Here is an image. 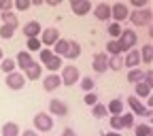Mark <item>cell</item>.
Instances as JSON below:
<instances>
[{
  "label": "cell",
  "instance_id": "1",
  "mask_svg": "<svg viewBox=\"0 0 153 136\" xmlns=\"http://www.w3.org/2000/svg\"><path fill=\"white\" fill-rule=\"evenodd\" d=\"M136 43H138V36H136V32H134V30H130V28H128V30H121V36L117 38V45H119L121 55L128 53V51H132Z\"/></svg>",
  "mask_w": 153,
  "mask_h": 136
},
{
  "label": "cell",
  "instance_id": "2",
  "mask_svg": "<svg viewBox=\"0 0 153 136\" xmlns=\"http://www.w3.org/2000/svg\"><path fill=\"white\" fill-rule=\"evenodd\" d=\"M128 19L134 24V26H138V28H143V26H151V9L147 7V9H134V11H130V15H128Z\"/></svg>",
  "mask_w": 153,
  "mask_h": 136
},
{
  "label": "cell",
  "instance_id": "3",
  "mask_svg": "<svg viewBox=\"0 0 153 136\" xmlns=\"http://www.w3.org/2000/svg\"><path fill=\"white\" fill-rule=\"evenodd\" d=\"M123 104H128V106H130L132 115H140V117H151V115H153V111H151V109H147V106L143 104V100H138L136 96H128V100H126Z\"/></svg>",
  "mask_w": 153,
  "mask_h": 136
},
{
  "label": "cell",
  "instance_id": "4",
  "mask_svg": "<svg viewBox=\"0 0 153 136\" xmlns=\"http://www.w3.org/2000/svg\"><path fill=\"white\" fill-rule=\"evenodd\" d=\"M38 41L45 45V49H49V47H53L57 41H60V30L57 28H45V30H41Z\"/></svg>",
  "mask_w": 153,
  "mask_h": 136
},
{
  "label": "cell",
  "instance_id": "5",
  "mask_svg": "<svg viewBox=\"0 0 153 136\" xmlns=\"http://www.w3.org/2000/svg\"><path fill=\"white\" fill-rule=\"evenodd\" d=\"M60 79H62V85H74L76 81L81 79V74H79V68H76L74 64H70V66H64V68H62V74H60Z\"/></svg>",
  "mask_w": 153,
  "mask_h": 136
},
{
  "label": "cell",
  "instance_id": "6",
  "mask_svg": "<svg viewBox=\"0 0 153 136\" xmlns=\"http://www.w3.org/2000/svg\"><path fill=\"white\" fill-rule=\"evenodd\" d=\"M53 128L51 115L49 113H36L34 115V132H49Z\"/></svg>",
  "mask_w": 153,
  "mask_h": 136
},
{
  "label": "cell",
  "instance_id": "7",
  "mask_svg": "<svg viewBox=\"0 0 153 136\" xmlns=\"http://www.w3.org/2000/svg\"><path fill=\"white\" fill-rule=\"evenodd\" d=\"M4 83H7V87H9V89L17 91V89H24V85H26V77H24L22 72H17V70H13L11 74H7V79H4Z\"/></svg>",
  "mask_w": 153,
  "mask_h": 136
},
{
  "label": "cell",
  "instance_id": "8",
  "mask_svg": "<svg viewBox=\"0 0 153 136\" xmlns=\"http://www.w3.org/2000/svg\"><path fill=\"white\" fill-rule=\"evenodd\" d=\"M128 15H130V9L123 2H115L111 7V19H113L115 24H121L123 19H128Z\"/></svg>",
  "mask_w": 153,
  "mask_h": 136
},
{
  "label": "cell",
  "instance_id": "9",
  "mask_svg": "<svg viewBox=\"0 0 153 136\" xmlns=\"http://www.w3.org/2000/svg\"><path fill=\"white\" fill-rule=\"evenodd\" d=\"M70 11L74 15H87L91 11V2H89V0H72V2H70Z\"/></svg>",
  "mask_w": 153,
  "mask_h": 136
},
{
  "label": "cell",
  "instance_id": "10",
  "mask_svg": "<svg viewBox=\"0 0 153 136\" xmlns=\"http://www.w3.org/2000/svg\"><path fill=\"white\" fill-rule=\"evenodd\" d=\"M106 113H111V117H119V115H123V113H126L123 100H121V98H113V100L108 102V106H106Z\"/></svg>",
  "mask_w": 153,
  "mask_h": 136
},
{
  "label": "cell",
  "instance_id": "11",
  "mask_svg": "<svg viewBox=\"0 0 153 136\" xmlns=\"http://www.w3.org/2000/svg\"><path fill=\"white\" fill-rule=\"evenodd\" d=\"M22 74L26 77V81H28V79H30V81H36V79H41V74H43V66L38 64V62H32Z\"/></svg>",
  "mask_w": 153,
  "mask_h": 136
},
{
  "label": "cell",
  "instance_id": "12",
  "mask_svg": "<svg viewBox=\"0 0 153 136\" xmlns=\"http://www.w3.org/2000/svg\"><path fill=\"white\" fill-rule=\"evenodd\" d=\"M49 113L55 115V117H64V115H68V106H66L62 100L53 98V100L49 102Z\"/></svg>",
  "mask_w": 153,
  "mask_h": 136
},
{
  "label": "cell",
  "instance_id": "13",
  "mask_svg": "<svg viewBox=\"0 0 153 136\" xmlns=\"http://www.w3.org/2000/svg\"><path fill=\"white\" fill-rule=\"evenodd\" d=\"M138 64H140V53L136 51V49H132V51H128L126 55H123V66L126 68H138Z\"/></svg>",
  "mask_w": 153,
  "mask_h": 136
},
{
  "label": "cell",
  "instance_id": "14",
  "mask_svg": "<svg viewBox=\"0 0 153 136\" xmlns=\"http://www.w3.org/2000/svg\"><path fill=\"white\" fill-rule=\"evenodd\" d=\"M62 85V79H60V74H47L45 77V79H43V87H45V91H53V89H57V87H60Z\"/></svg>",
  "mask_w": 153,
  "mask_h": 136
},
{
  "label": "cell",
  "instance_id": "15",
  "mask_svg": "<svg viewBox=\"0 0 153 136\" xmlns=\"http://www.w3.org/2000/svg\"><path fill=\"white\" fill-rule=\"evenodd\" d=\"M94 15H96V19H100V22H106V19H111V7L106 2H98L94 7Z\"/></svg>",
  "mask_w": 153,
  "mask_h": 136
},
{
  "label": "cell",
  "instance_id": "16",
  "mask_svg": "<svg viewBox=\"0 0 153 136\" xmlns=\"http://www.w3.org/2000/svg\"><path fill=\"white\" fill-rule=\"evenodd\" d=\"M32 62H34V60H32V53H28V51H19L17 57H15V66H19L22 70H26Z\"/></svg>",
  "mask_w": 153,
  "mask_h": 136
},
{
  "label": "cell",
  "instance_id": "17",
  "mask_svg": "<svg viewBox=\"0 0 153 136\" xmlns=\"http://www.w3.org/2000/svg\"><path fill=\"white\" fill-rule=\"evenodd\" d=\"M106 62H108V55L106 53H96L94 55V70L96 72H106Z\"/></svg>",
  "mask_w": 153,
  "mask_h": 136
},
{
  "label": "cell",
  "instance_id": "18",
  "mask_svg": "<svg viewBox=\"0 0 153 136\" xmlns=\"http://www.w3.org/2000/svg\"><path fill=\"white\" fill-rule=\"evenodd\" d=\"M24 34H26L28 38H38V36H41V24L34 22V19H32V22H28V24L24 26Z\"/></svg>",
  "mask_w": 153,
  "mask_h": 136
},
{
  "label": "cell",
  "instance_id": "19",
  "mask_svg": "<svg viewBox=\"0 0 153 136\" xmlns=\"http://www.w3.org/2000/svg\"><path fill=\"white\" fill-rule=\"evenodd\" d=\"M132 96H136L138 100H143V98H149L151 96V85H147V83H136V87H134V94Z\"/></svg>",
  "mask_w": 153,
  "mask_h": 136
},
{
  "label": "cell",
  "instance_id": "20",
  "mask_svg": "<svg viewBox=\"0 0 153 136\" xmlns=\"http://www.w3.org/2000/svg\"><path fill=\"white\" fill-rule=\"evenodd\" d=\"M81 55V45L76 41H68V51L64 57H68V60H76V57Z\"/></svg>",
  "mask_w": 153,
  "mask_h": 136
},
{
  "label": "cell",
  "instance_id": "21",
  "mask_svg": "<svg viewBox=\"0 0 153 136\" xmlns=\"http://www.w3.org/2000/svg\"><path fill=\"white\" fill-rule=\"evenodd\" d=\"M106 68L108 70H121L123 68V55H108Z\"/></svg>",
  "mask_w": 153,
  "mask_h": 136
},
{
  "label": "cell",
  "instance_id": "22",
  "mask_svg": "<svg viewBox=\"0 0 153 136\" xmlns=\"http://www.w3.org/2000/svg\"><path fill=\"white\" fill-rule=\"evenodd\" d=\"M66 51H68V38H60V41L53 45V55L64 57V55H66Z\"/></svg>",
  "mask_w": 153,
  "mask_h": 136
},
{
  "label": "cell",
  "instance_id": "23",
  "mask_svg": "<svg viewBox=\"0 0 153 136\" xmlns=\"http://www.w3.org/2000/svg\"><path fill=\"white\" fill-rule=\"evenodd\" d=\"M138 53H140V62H145V64H151L153 62V47H151V43H147Z\"/></svg>",
  "mask_w": 153,
  "mask_h": 136
},
{
  "label": "cell",
  "instance_id": "24",
  "mask_svg": "<svg viewBox=\"0 0 153 136\" xmlns=\"http://www.w3.org/2000/svg\"><path fill=\"white\" fill-rule=\"evenodd\" d=\"M2 136H19V126L15 121H7L2 126Z\"/></svg>",
  "mask_w": 153,
  "mask_h": 136
},
{
  "label": "cell",
  "instance_id": "25",
  "mask_svg": "<svg viewBox=\"0 0 153 136\" xmlns=\"http://www.w3.org/2000/svg\"><path fill=\"white\" fill-rule=\"evenodd\" d=\"M143 77H145V70H138V68H132V70H128V81L130 83H140L143 81Z\"/></svg>",
  "mask_w": 153,
  "mask_h": 136
},
{
  "label": "cell",
  "instance_id": "26",
  "mask_svg": "<svg viewBox=\"0 0 153 136\" xmlns=\"http://www.w3.org/2000/svg\"><path fill=\"white\" fill-rule=\"evenodd\" d=\"M45 68H47V70H51V74H55V70H62V57L53 55L51 60L45 64Z\"/></svg>",
  "mask_w": 153,
  "mask_h": 136
},
{
  "label": "cell",
  "instance_id": "27",
  "mask_svg": "<svg viewBox=\"0 0 153 136\" xmlns=\"http://www.w3.org/2000/svg\"><path fill=\"white\" fill-rule=\"evenodd\" d=\"M0 19L7 24V26H13V28H17L19 26V22H17V15L11 11V13H0Z\"/></svg>",
  "mask_w": 153,
  "mask_h": 136
},
{
  "label": "cell",
  "instance_id": "28",
  "mask_svg": "<svg viewBox=\"0 0 153 136\" xmlns=\"http://www.w3.org/2000/svg\"><path fill=\"white\" fill-rule=\"evenodd\" d=\"M91 115H94L96 119H102V117H106L108 113H106V106L104 104H94L91 106Z\"/></svg>",
  "mask_w": 153,
  "mask_h": 136
},
{
  "label": "cell",
  "instance_id": "29",
  "mask_svg": "<svg viewBox=\"0 0 153 136\" xmlns=\"http://www.w3.org/2000/svg\"><path fill=\"white\" fill-rule=\"evenodd\" d=\"M15 30H17V28H13V26H7V24H2V26H0V36H2L4 41H9V38H13Z\"/></svg>",
  "mask_w": 153,
  "mask_h": 136
},
{
  "label": "cell",
  "instance_id": "30",
  "mask_svg": "<svg viewBox=\"0 0 153 136\" xmlns=\"http://www.w3.org/2000/svg\"><path fill=\"white\" fill-rule=\"evenodd\" d=\"M0 68H2L7 74H11L15 70V60H11V57H2V62H0Z\"/></svg>",
  "mask_w": 153,
  "mask_h": 136
},
{
  "label": "cell",
  "instance_id": "31",
  "mask_svg": "<svg viewBox=\"0 0 153 136\" xmlns=\"http://www.w3.org/2000/svg\"><path fill=\"white\" fill-rule=\"evenodd\" d=\"M121 30H123V28H121V24H115V22H113V24H108V34L113 36V41H117V38L121 36Z\"/></svg>",
  "mask_w": 153,
  "mask_h": 136
},
{
  "label": "cell",
  "instance_id": "32",
  "mask_svg": "<svg viewBox=\"0 0 153 136\" xmlns=\"http://www.w3.org/2000/svg\"><path fill=\"white\" fill-rule=\"evenodd\" d=\"M134 134L136 136H151V126L149 123H140V126L134 128Z\"/></svg>",
  "mask_w": 153,
  "mask_h": 136
},
{
  "label": "cell",
  "instance_id": "33",
  "mask_svg": "<svg viewBox=\"0 0 153 136\" xmlns=\"http://www.w3.org/2000/svg\"><path fill=\"white\" fill-rule=\"evenodd\" d=\"M106 55H121L117 41H108V43H106Z\"/></svg>",
  "mask_w": 153,
  "mask_h": 136
},
{
  "label": "cell",
  "instance_id": "34",
  "mask_svg": "<svg viewBox=\"0 0 153 136\" xmlns=\"http://www.w3.org/2000/svg\"><path fill=\"white\" fill-rule=\"evenodd\" d=\"M119 119H121V126H123V128H134V115H132V113L119 115Z\"/></svg>",
  "mask_w": 153,
  "mask_h": 136
},
{
  "label": "cell",
  "instance_id": "35",
  "mask_svg": "<svg viewBox=\"0 0 153 136\" xmlns=\"http://www.w3.org/2000/svg\"><path fill=\"white\" fill-rule=\"evenodd\" d=\"M94 85H96V83H94L91 77H83V79H81V89H83V91H87V94L94 91Z\"/></svg>",
  "mask_w": 153,
  "mask_h": 136
},
{
  "label": "cell",
  "instance_id": "36",
  "mask_svg": "<svg viewBox=\"0 0 153 136\" xmlns=\"http://www.w3.org/2000/svg\"><path fill=\"white\" fill-rule=\"evenodd\" d=\"M32 4H30V0H13V9L17 11H28Z\"/></svg>",
  "mask_w": 153,
  "mask_h": 136
},
{
  "label": "cell",
  "instance_id": "37",
  "mask_svg": "<svg viewBox=\"0 0 153 136\" xmlns=\"http://www.w3.org/2000/svg\"><path fill=\"white\" fill-rule=\"evenodd\" d=\"M51 57H53V51L51 49H41V62H38V64H47L49 60H51Z\"/></svg>",
  "mask_w": 153,
  "mask_h": 136
},
{
  "label": "cell",
  "instance_id": "38",
  "mask_svg": "<svg viewBox=\"0 0 153 136\" xmlns=\"http://www.w3.org/2000/svg\"><path fill=\"white\" fill-rule=\"evenodd\" d=\"M30 51H41V41L38 38H28V53Z\"/></svg>",
  "mask_w": 153,
  "mask_h": 136
},
{
  "label": "cell",
  "instance_id": "39",
  "mask_svg": "<svg viewBox=\"0 0 153 136\" xmlns=\"http://www.w3.org/2000/svg\"><path fill=\"white\" fill-rule=\"evenodd\" d=\"M13 11V0H0V13H11Z\"/></svg>",
  "mask_w": 153,
  "mask_h": 136
},
{
  "label": "cell",
  "instance_id": "40",
  "mask_svg": "<svg viewBox=\"0 0 153 136\" xmlns=\"http://www.w3.org/2000/svg\"><path fill=\"white\" fill-rule=\"evenodd\" d=\"M85 104H89V106H94V104H98V96H96L94 91L85 94Z\"/></svg>",
  "mask_w": 153,
  "mask_h": 136
},
{
  "label": "cell",
  "instance_id": "41",
  "mask_svg": "<svg viewBox=\"0 0 153 136\" xmlns=\"http://www.w3.org/2000/svg\"><path fill=\"white\" fill-rule=\"evenodd\" d=\"M130 2H132V7L134 9H147V4H149V0H130Z\"/></svg>",
  "mask_w": 153,
  "mask_h": 136
},
{
  "label": "cell",
  "instance_id": "42",
  "mask_svg": "<svg viewBox=\"0 0 153 136\" xmlns=\"http://www.w3.org/2000/svg\"><path fill=\"white\" fill-rule=\"evenodd\" d=\"M108 121H111V128H113L115 132H117V130H121V128H123V126H121V119H119V117H111Z\"/></svg>",
  "mask_w": 153,
  "mask_h": 136
},
{
  "label": "cell",
  "instance_id": "43",
  "mask_svg": "<svg viewBox=\"0 0 153 136\" xmlns=\"http://www.w3.org/2000/svg\"><path fill=\"white\" fill-rule=\"evenodd\" d=\"M62 136H79V134H76V132H74L72 128H66V130L62 132Z\"/></svg>",
  "mask_w": 153,
  "mask_h": 136
},
{
  "label": "cell",
  "instance_id": "44",
  "mask_svg": "<svg viewBox=\"0 0 153 136\" xmlns=\"http://www.w3.org/2000/svg\"><path fill=\"white\" fill-rule=\"evenodd\" d=\"M22 136H38V132H34V130H24Z\"/></svg>",
  "mask_w": 153,
  "mask_h": 136
},
{
  "label": "cell",
  "instance_id": "45",
  "mask_svg": "<svg viewBox=\"0 0 153 136\" xmlns=\"http://www.w3.org/2000/svg\"><path fill=\"white\" fill-rule=\"evenodd\" d=\"M49 7H60V0H47Z\"/></svg>",
  "mask_w": 153,
  "mask_h": 136
},
{
  "label": "cell",
  "instance_id": "46",
  "mask_svg": "<svg viewBox=\"0 0 153 136\" xmlns=\"http://www.w3.org/2000/svg\"><path fill=\"white\" fill-rule=\"evenodd\" d=\"M102 136H121L119 132H106V134H102Z\"/></svg>",
  "mask_w": 153,
  "mask_h": 136
},
{
  "label": "cell",
  "instance_id": "47",
  "mask_svg": "<svg viewBox=\"0 0 153 136\" xmlns=\"http://www.w3.org/2000/svg\"><path fill=\"white\" fill-rule=\"evenodd\" d=\"M2 57H4V55H2V49H0V62H2Z\"/></svg>",
  "mask_w": 153,
  "mask_h": 136
}]
</instances>
